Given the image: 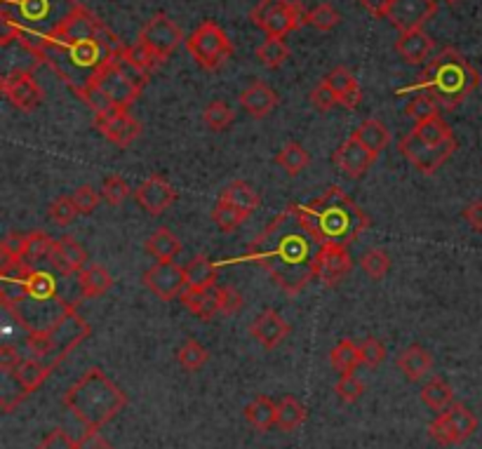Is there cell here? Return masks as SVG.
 Wrapping results in <instances>:
<instances>
[{
  "mask_svg": "<svg viewBox=\"0 0 482 449\" xmlns=\"http://www.w3.org/2000/svg\"><path fill=\"white\" fill-rule=\"evenodd\" d=\"M20 40L40 62L54 69L76 95L125 47L116 33H111L90 10L78 3L57 24H52L50 31L36 38L21 29Z\"/></svg>",
  "mask_w": 482,
  "mask_h": 449,
  "instance_id": "obj_1",
  "label": "cell"
},
{
  "mask_svg": "<svg viewBox=\"0 0 482 449\" xmlns=\"http://www.w3.org/2000/svg\"><path fill=\"white\" fill-rule=\"evenodd\" d=\"M328 243L315 231L303 205H287L245 254V262L262 266L270 280L287 295H299L318 280V266Z\"/></svg>",
  "mask_w": 482,
  "mask_h": 449,
  "instance_id": "obj_2",
  "label": "cell"
},
{
  "mask_svg": "<svg viewBox=\"0 0 482 449\" xmlns=\"http://www.w3.org/2000/svg\"><path fill=\"white\" fill-rule=\"evenodd\" d=\"M128 404V395L118 388L104 370L92 367L64 393V407L85 426V430H99L116 419Z\"/></svg>",
  "mask_w": 482,
  "mask_h": 449,
  "instance_id": "obj_3",
  "label": "cell"
},
{
  "mask_svg": "<svg viewBox=\"0 0 482 449\" xmlns=\"http://www.w3.org/2000/svg\"><path fill=\"white\" fill-rule=\"evenodd\" d=\"M303 207L322 240L337 247L348 250L370 226V217L339 187H329L320 198Z\"/></svg>",
  "mask_w": 482,
  "mask_h": 449,
  "instance_id": "obj_4",
  "label": "cell"
},
{
  "mask_svg": "<svg viewBox=\"0 0 482 449\" xmlns=\"http://www.w3.org/2000/svg\"><path fill=\"white\" fill-rule=\"evenodd\" d=\"M478 85H480V73L476 66L470 64L461 52L445 47L437 57L426 64L417 90L436 96L445 109H454L470 92H476Z\"/></svg>",
  "mask_w": 482,
  "mask_h": 449,
  "instance_id": "obj_5",
  "label": "cell"
},
{
  "mask_svg": "<svg viewBox=\"0 0 482 449\" xmlns=\"http://www.w3.org/2000/svg\"><path fill=\"white\" fill-rule=\"evenodd\" d=\"M146 80V73H142L139 69L129 64L128 59L122 57L120 50L116 59H111L109 64L96 71V76L92 78L90 83L96 85L102 92H106L111 102L116 104V109L129 111L132 104L137 102V96L142 95Z\"/></svg>",
  "mask_w": 482,
  "mask_h": 449,
  "instance_id": "obj_6",
  "label": "cell"
},
{
  "mask_svg": "<svg viewBox=\"0 0 482 449\" xmlns=\"http://www.w3.org/2000/svg\"><path fill=\"white\" fill-rule=\"evenodd\" d=\"M250 20L266 33V38H285L306 24V10L292 0H262L250 12Z\"/></svg>",
  "mask_w": 482,
  "mask_h": 449,
  "instance_id": "obj_7",
  "label": "cell"
},
{
  "mask_svg": "<svg viewBox=\"0 0 482 449\" xmlns=\"http://www.w3.org/2000/svg\"><path fill=\"white\" fill-rule=\"evenodd\" d=\"M187 50L203 69H217L233 54V43L217 21H203L187 38Z\"/></svg>",
  "mask_w": 482,
  "mask_h": 449,
  "instance_id": "obj_8",
  "label": "cell"
},
{
  "mask_svg": "<svg viewBox=\"0 0 482 449\" xmlns=\"http://www.w3.org/2000/svg\"><path fill=\"white\" fill-rule=\"evenodd\" d=\"M478 430V417L466 407V404L454 403L450 410H445L437 414V419L428 426V436L443 447L450 445L466 443L473 433Z\"/></svg>",
  "mask_w": 482,
  "mask_h": 449,
  "instance_id": "obj_9",
  "label": "cell"
},
{
  "mask_svg": "<svg viewBox=\"0 0 482 449\" xmlns=\"http://www.w3.org/2000/svg\"><path fill=\"white\" fill-rule=\"evenodd\" d=\"M184 43V33L165 12H155L139 31V46L146 47L158 62H165Z\"/></svg>",
  "mask_w": 482,
  "mask_h": 449,
  "instance_id": "obj_10",
  "label": "cell"
},
{
  "mask_svg": "<svg viewBox=\"0 0 482 449\" xmlns=\"http://www.w3.org/2000/svg\"><path fill=\"white\" fill-rule=\"evenodd\" d=\"M454 151H457V139H454V142L440 144V146L421 142L414 132H410V135L400 139V154L405 155L407 161L417 167L419 172L424 174H433L436 170H440L445 162L450 161Z\"/></svg>",
  "mask_w": 482,
  "mask_h": 449,
  "instance_id": "obj_11",
  "label": "cell"
},
{
  "mask_svg": "<svg viewBox=\"0 0 482 449\" xmlns=\"http://www.w3.org/2000/svg\"><path fill=\"white\" fill-rule=\"evenodd\" d=\"M144 285L162 302H174L187 289V273L179 263L158 262L144 273Z\"/></svg>",
  "mask_w": 482,
  "mask_h": 449,
  "instance_id": "obj_12",
  "label": "cell"
},
{
  "mask_svg": "<svg viewBox=\"0 0 482 449\" xmlns=\"http://www.w3.org/2000/svg\"><path fill=\"white\" fill-rule=\"evenodd\" d=\"M436 0H393L386 20L391 21V26H395L400 33H407L424 29L436 17Z\"/></svg>",
  "mask_w": 482,
  "mask_h": 449,
  "instance_id": "obj_13",
  "label": "cell"
},
{
  "mask_svg": "<svg viewBox=\"0 0 482 449\" xmlns=\"http://www.w3.org/2000/svg\"><path fill=\"white\" fill-rule=\"evenodd\" d=\"M3 92H5L7 102L12 104L14 109L24 111H36L43 104V87L36 83V78L29 71H12L3 78Z\"/></svg>",
  "mask_w": 482,
  "mask_h": 449,
  "instance_id": "obj_14",
  "label": "cell"
},
{
  "mask_svg": "<svg viewBox=\"0 0 482 449\" xmlns=\"http://www.w3.org/2000/svg\"><path fill=\"white\" fill-rule=\"evenodd\" d=\"M135 200L137 205L142 207L144 212L151 214V217H161L174 205V200H177V188L165 181L162 177H148L144 179L139 187L135 188Z\"/></svg>",
  "mask_w": 482,
  "mask_h": 449,
  "instance_id": "obj_15",
  "label": "cell"
},
{
  "mask_svg": "<svg viewBox=\"0 0 482 449\" xmlns=\"http://www.w3.org/2000/svg\"><path fill=\"white\" fill-rule=\"evenodd\" d=\"M95 125L104 135V139H109L113 146L120 148L132 146L139 139V135H142V125H139V121L129 111H116L111 116L95 118Z\"/></svg>",
  "mask_w": 482,
  "mask_h": 449,
  "instance_id": "obj_16",
  "label": "cell"
},
{
  "mask_svg": "<svg viewBox=\"0 0 482 449\" xmlns=\"http://www.w3.org/2000/svg\"><path fill=\"white\" fill-rule=\"evenodd\" d=\"M374 161H377V155H374L355 135L348 137L346 142L341 144L335 151V155H332V162H335L346 177H351V179H361V177H365L367 170L372 167Z\"/></svg>",
  "mask_w": 482,
  "mask_h": 449,
  "instance_id": "obj_17",
  "label": "cell"
},
{
  "mask_svg": "<svg viewBox=\"0 0 482 449\" xmlns=\"http://www.w3.org/2000/svg\"><path fill=\"white\" fill-rule=\"evenodd\" d=\"M250 334L252 339H257L259 346L266 348V351H273V348H278L285 339H287L289 325L278 311L266 308V311H262V313L252 320Z\"/></svg>",
  "mask_w": 482,
  "mask_h": 449,
  "instance_id": "obj_18",
  "label": "cell"
},
{
  "mask_svg": "<svg viewBox=\"0 0 482 449\" xmlns=\"http://www.w3.org/2000/svg\"><path fill=\"white\" fill-rule=\"evenodd\" d=\"M47 262L62 276H73V273H80L87 266V252L76 237L64 236L54 240V247H52Z\"/></svg>",
  "mask_w": 482,
  "mask_h": 449,
  "instance_id": "obj_19",
  "label": "cell"
},
{
  "mask_svg": "<svg viewBox=\"0 0 482 449\" xmlns=\"http://www.w3.org/2000/svg\"><path fill=\"white\" fill-rule=\"evenodd\" d=\"M433 50H436V43L424 29L400 33V38L395 40V52L411 66L428 64Z\"/></svg>",
  "mask_w": 482,
  "mask_h": 449,
  "instance_id": "obj_20",
  "label": "cell"
},
{
  "mask_svg": "<svg viewBox=\"0 0 482 449\" xmlns=\"http://www.w3.org/2000/svg\"><path fill=\"white\" fill-rule=\"evenodd\" d=\"M351 266H353V262H351V254H348L346 247L328 245L325 252H322L320 266H318V280L328 285V287H335L348 276Z\"/></svg>",
  "mask_w": 482,
  "mask_h": 449,
  "instance_id": "obj_21",
  "label": "cell"
},
{
  "mask_svg": "<svg viewBox=\"0 0 482 449\" xmlns=\"http://www.w3.org/2000/svg\"><path fill=\"white\" fill-rule=\"evenodd\" d=\"M240 106H243L252 118H266L270 116L273 109L278 106V95L273 87L257 80V83H252L247 90L240 92Z\"/></svg>",
  "mask_w": 482,
  "mask_h": 449,
  "instance_id": "obj_22",
  "label": "cell"
},
{
  "mask_svg": "<svg viewBox=\"0 0 482 449\" xmlns=\"http://www.w3.org/2000/svg\"><path fill=\"white\" fill-rule=\"evenodd\" d=\"M52 372H54V370L40 358H24L20 362V367L12 372V378L17 381L21 393L31 395V393H36L40 386L46 384Z\"/></svg>",
  "mask_w": 482,
  "mask_h": 449,
  "instance_id": "obj_23",
  "label": "cell"
},
{
  "mask_svg": "<svg viewBox=\"0 0 482 449\" xmlns=\"http://www.w3.org/2000/svg\"><path fill=\"white\" fill-rule=\"evenodd\" d=\"M179 299L188 313H193L198 320H203V322L214 320V318L221 313L214 289H188L187 287L184 292H181Z\"/></svg>",
  "mask_w": 482,
  "mask_h": 449,
  "instance_id": "obj_24",
  "label": "cell"
},
{
  "mask_svg": "<svg viewBox=\"0 0 482 449\" xmlns=\"http://www.w3.org/2000/svg\"><path fill=\"white\" fill-rule=\"evenodd\" d=\"M398 370L405 374L410 381H419V378H424L426 374L433 370V355L426 351L424 346H417V344H411L407 346L403 353L398 355Z\"/></svg>",
  "mask_w": 482,
  "mask_h": 449,
  "instance_id": "obj_25",
  "label": "cell"
},
{
  "mask_svg": "<svg viewBox=\"0 0 482 449\" xmlns=\"http://www.w3.org/2000/svg\"><path fill=\"white\" fill-rule=\"evenodd\" d=\"M245 419L259 433H269L270 428H278V403L266 395H259L245 407Z\"/></svg>",
  "mask_w": 482,
  "mask_h": 449,
  "instance_id": "obj_26",
  "label": "cell"
},
{
  "mask_svg": "<svg viewBox=\"0 0 482 449\" xmlns=\"http://www.w3.org/2000/svg\"><path fill=\"white\" fill-rule=\"evenodd\" d=\"M78 285L83 292V299H95V296L106 295L113 285V278L102 263H87L80 273H78Z\"/></svg>",
  "mask_w": 482,
  "mask_h": 449,
  "instance_id": "obj_27",
  "label": "cell"
},
{
  "mask_svg": "<svg viewBox=\"0 0 482 449\" xmlns=\"http://www.w3.org/2000/svg\"><path fill=\"white\" fill-rule=\"evenodd\" d=\"M219 200L221 203H229V205L238 207L240 212L252 214L259 207V193L247 184V181H231V184H226L219 193Z\"/></svg>",
  "mask_w": 482,
  "mask_h": 449,
  "instance_id": "obj_28",
  "label": "cell"
},
{
  "mask_svg": "<svg viewBox=\"0 0 482 449\" xmlns=\"http://www.w3.org/2000/svg\"><path fill=\"white\" fill-rule=\"evenodd\" d=\"M329 365H332V370H335L339 377L355 374L358 365H362L361 346L353 344L351 339H341L339 344H335V348L329 351Z\"/></svg>",
  "mask_w": 482,
  "mask_h": 449,
  "instance_id": "obj_29",
  "label": "cell"
},
{
  "mask_svg": "<svg viewBox=\"0 0 482 449\" xmlns=\"http://www.w3.org/2000/svg\"><path fill=\"white\" fill-rule=\"evenodd\" d=\"M217 263L210 262L207 257H193L184 266L187 273V287L188 289H214L217 283Z\"/></svg>",
  "mask_w": 482,
  "mask_h": 449,
  "instance_id": "obj_30",
  "label": "cell"
},
{
  "mask_svg": "<svg viewBox=\"0 0 482 449\" xmlns=\"http://www.w3.org/2000/svg\"><path fill=\"white\" fill-rule=\"evenodd\" d=\"M419 395H421V403L433 412H445L454 404V391H452V386L440 377H433L431 381H426Z\"/></svg>",
  "mask_w": 482,
  "mask_h": 449,
  "instance_id": "obj_31",
  "label": "cell"
},
{
  "mask_svg": "<svg viewBox=\"0 0 482 449\" xmlns=\"http://www.w3.org/2000/svg\"><path fill=\"white\" fill-rule=\"evenodd\" d=\"M146 252L158 262H174L181 254V240L168 229H161L146 240Z\"/></svg>",
  "mask_w": 482,
  "mask_h": 449,
  "instance_id": "obj_32",
  "label": "cell"
},
{
  "mask_svg": "<svg viewBox=\"0 0 482 449\" xmlns=\"http://www.w3.org/2000/svg\"><path fill=\"white\" fill-rule=\"evenodd\" d=\"M276 165L283 167V172L287 174V177H299V174L311 165V154L302 144L289 142L278 151Z\"/></svg>",
  "mask_w": 482,
  "mask_h": 449,
  "instance_id": "obj_33",
  "label": "cell"
},
{
  "mask_svg": "<svg viewBox=\"0 0 482 449\" xmlns=\"http://www.w3.org/2000/svg\"><path fill=\"white\" fill-rule=\"evenodd\" d=\"M306 417H309V410L295 395H283V400L278 403V428L285 433L302 428L306 424Z\"/></svg>",
  "mask_w": 482,
  "mask_h": 449,
  "instance_id": "obj_34",
  "label": "cell"
},
{
  "mask_svg": "<svg viewBox=\"0 0 482 449\" xmlns=\"http://www.w3.org/2000/svg\"><path fill=\"white\" fill-rule=\"evenodd\" d=\"M353 135L358 137L374 155H379L381 151L388 146V142H391V132H388V128H386L381 121H377V118H367L361 128L355 129Z\"/></svg>",
  "mask_w": 482,
  "mask_h": 449,
  "instance_id": "obj_35",
  "label": "cell"
},
{
  "mask_svg": "<svg viewBox=\"0 0 482 449\" xmlns=\"http://www.w3.org/2000/svg\"><path fill=\"white\" fill-rule=\"evenodd\" d=\"M411 132H414V135H417L421 142L433 144V146H440V144L454 142V139H457V137H454V132H452L450 125H447V122H445L440 116L431 118V121L417 122Z\"/></svg>",
  "mask_w": 482,
  "mask_h": 449,
  "instance_id": "obj_36",
  "label": "cell"
},
{
  "mask_svg": "<svg viewBox=\"0 0 482 449\" xmlns=\"http://www.w3.org/2000/svg\"><path fill=\"white\" fill-rule=\"evenodd\" d=\"M207 360H210V351L200 346L195 339H187L177 351V362L184 372H198L207 365Z\"/></svg>",
  "mask_w": 482,
  "mask_h": 449,
  "instance_id": "obj_37",
  "label": "cell"
},
{
  "mask_svg": "<svg viewBox=\"0 0 482 449\" xmlns=\"http://www.w3.org/2000/svg\"><path fill=\"white\" fill-rule=\"evenodd\" d=\"M405 116L411 118V121H414V125H417V122L431 121V118L440 116V102H437L433 95H426V92H421V95H417L414 99H410V102H407Z\"/></svg>",
  "mask_w": 482,
  "mask_h": 449,
  "instance_id": "obj_38",
  "label": "cell"
},
{
  "mask_svg": "<svg viewBox=\"0 0 482 449\" xmlns=\"http://www.w3.org/2000/svg\"><path fill=\"white\" fill-rule=\"evenodd\" d=\"M289 57V47L285 46L283 38H266L262 46L257 47L259 64H264L266 69H278L283 66Z\"/></svg>",
  "mask_w": 482,
  "mask_h": 449,
  "instance_id": "obj_39",
  "label": "cell"
},
{
  "mask_svg": "<svg viewBox=\"0 0 482 449\" xmlns=\"http://www.w3.org/2000/svg\"><path fill=\"white\" fill-rule=\"evenodd\" d=\"M247 217H250V214L240 212L238 207L229 205V203H221V200H219L217 205H214V210H212L214 224L219 226V231H221V233L238 231L240 226L245 224V219H247Z\"/></svg>",
  "mask_w": 482,
  "mask_h": 449,
  "instance_id": "obj_40",
  "label": "cell"
},
{
  "mask_svg": "<svg viewBox=\"0 0 482 449\" xmlns=\"http://www.w3.org/2000/svg\"><path fill=\"white\" fill-rule=\"evenodd\" d=\"M54 247V240L47 236L46 231H33L26 233V247H24V262L36 263L40 259H50V252Z\"/></svg>",
  "mask_w": 482,
  "mask_h": 449,
  "instance_id": "obj_41",
  "label": "cell"
},
{
  "mask_svg": "<svg viewBox=\"0 0 482 449\" xmlns=\"http://www.w3.org/2000/svg\"><path fill=\"white\" fill-rule=\"evenodd\" d=\"M78 96H80V99H83V102L87 104L92 111H95V118L111 116V113L120 111V109H116V104L111 102L106 92H102L99 87H96V85H92V83L85 85L83 90L78 92Z\"/></svg>",
  "mask_w": 482,
  "mask_h": 449,
  "instance_id": "obj_42",
  "label": "cell"
},
{
  "mask_svg": "<svg viewBox=\"0 0 482 449\" xmlns=\"http://www.w3.org/2000/svg\"><path fill=\"white\" fill-rule=\"evenodd\" d=\"M203 121H205L207 128L214 129V132H224V129H229L233 122H236V113H233L229 104L212 102L203 111Z\"/></svg>",
  "mask_w": 482,
  "mask_h": 449,
  "instance_id": "obj_43",
  "label": "cell"
},
{
  "mask_svg": "<svg viewBox=\"0 0 482 449\" xmlns=\"http://www.w3.org/2000/svg\"><path fill=\"white\" fill-rule=\"evenodd\" d=\"M306 24L318 29V31H332L341 24V14L329 3H320L313 10H306Z\"/></svg>",
  "mask_w": 482,
  "mask_h": 449,
  "instance_id": "obj_44",
  "label": "cell"
},
{
  "mask_svg": "<svg viewBox=\"0 0 482 449\" xmlns=\"http://www.w3.org/2000/svg\"><path fill=\"white\" fill-rule=\"evenodd\" d=\"M129 184L122 179L120 174H111L102 184V200L111 207H120L129 198Z\"/></svg>",
  "mask_w": 482,
  "mask_h": 449,
  "instance_id": "obj_45",
  "label": "cell"
},
{
  "mask_svg": "<svg viewBox=\"0 0 482 449\" xmlns=\"http://www.w3.org/2000/svg\"><path fill=\"white\" fill-rule=\"evenodd\" d=\"M361 266L372 280H381V278L391 270V257H388L384 250H379V247H372V250H367L365 254H362Z\"/></svg>",
  "mask_w": 482,
  "mask_h": 449,
  "instance_id": "obj_46",
  "label": "cell"
},
{
  "mask_svg": "<svg viewBox=\"0 0 482 449\" xmlns=\"http://www.w3.org/2000/svg\"><path fill=\"white\" fill-rule=\"evenodd\" d=\"M122 57L128 59L129 64L135 66V69H139L142 73H146V76H151V73L158 69V64H162V62H158V59H155L154 54L146 50V47L139 46V43L132 47H128V46L122 47Z\"/></svg>",
  "mask_w": 482,
  "mask_h": 449,
  "instance_id": "obj_47",
  "label": "cell"
},
{
  "mask_svg": "<svg viewBox=\"0 0 482 449\" xmlns=\"http://www.w3.org/2000/svg\"><path fill=\"white\" fill-rule=\"evenodd\" d=\"M322 83H328L332 90H335V95L344 96L346 92H351L358 85V80H355V76L351 71H348L346 66H337V69H332V71L325 76V80Z\"/></svg>",
  "mask_w": 482,
  "mask_h": 449,
  "instance_id": "obj_48",
  "label": "cell"
},
{
  "mask_svg": "<svg viewBox=\"0 0 482 449\" xmlns=\"http://www.w3.org/2000/svg\"><path fill=\"white\" fill-rule=\"evenodd\" d=\"M214 295H217L221 313L233 315L243 308V295H240L236 287H229V285H214Z\"/></svg>",
  "mask_w": 482,
  "mask_h": 449,
  "instance_id": "obj_49",
  "label": "cell"
},
{
  "mask_svg": "<svg viewBox=\"0 0 482 449\" xmlns=\"http://www.w3.org/2000/svg\"><path fill=\"white\" fill-rule=\"evenodd\" d=\"M335 393L344 403H355V400H361L365 395V384L355 374H346V377H341L337 381Z\"/></svg>",
  "mask_w": 482,
  "mask_h": 449,
  "instance_id": "obj_50",
  "label": "cell"
},
{
  "mask_svg": "<svg viewBox=\"0 0 482 449\" xmlns=\"http://www.w3.org/2000/svg\"><path fill=\"white\" fill-rule=\"evenodd\" d=\"M78 214L80 212H78V207H76V203H73V198H66V195L57 198L50 205V219L59 226H69L71 221H76Z\"/></svg>",
  "mask_w": 482,
  "mask_h": 449,
  "instance_id": "obj_51",
  "label": "cell"
},
{
  "mask_svg": "<svg viewBox=\"0 0 482 449\" xmlns=\"http://www.w3.org/2000/svg\"><path fill=\"white\" fill-rule=\"evenodd\" d=\"M361 358H362V365L379 367L386 360L384 341L377 339V337H367V339L361 344Z\"/></svg>",
  "mask_w": 482,
  "mask_h": 449,
  "instance_id": "obj_52",
  "label": "cell"
},
{
  "mask_svg": "<svg viewBox=\"0 0 482 449\" xmlns=\"http://www.w3.org/2000/svg\"><path fill=\"white\" fill-rule=\"evenodd\" d=\"M24 247L26 236H21V233H10V236L0 243V257H3V262H24Z\"/></svg>",
  "mask_w": 482,
  "mask_h": 449,
  "instance_id": "obj_53",
  "label": "cell"
},
{
  "mask_svg": "<svg viewBox=\"0 0 482 449\" xmlns=\"http://www.w3.org/2000/svg\"><path fill=\"white\" fill-rule=\"evenodd\" d=\"M311 104H313L315 111L325 113V111L335 109L337 104H339V96L335 95V90L328 83H320L311 90Z\"/></svg>",
  "mask_w": 482,
  "mask_h": 449,
  "instance_id": "obj_54",
  "label": "cell"
},
{
  "mask_svg": "<svg viewBox=\"0 0 482 449\" xmlns=\"http://www.w3.org/2000/svg\"><path fill=\"white\" fill-rule=\"evenodd\" d=\"M73 203H76L78 212L80 214H92L102 203V193H96L92 187H80L76 193H73Z\"/></svg>",
  "mask_w": 482,
  "mask_h": 449,
  "instance_id": "obj_55",
  "label": "cell"
},
{
  "mask_svg": "<svg viewBox=\"0 0 482 449\" xmlns=\"http://www.w3.org/2000/svg\"><path fill=\"white\" fill-rule=\"evenodd\" d=\"M38 449H76V440H73L66 430L57 428L50 430V433L40 440Z\"/></svg>",
  "mask_w": 482,
  "mask_h": 449,
  "instance_id": "obj_56",
  "label": "cell"
},
{
  "mask_svg": "<svg viewBox=\"0 0 482 449\" xmlns=\"http://www.w3.org/2000/svg\"><path fill=\"white\" fill-rule=\"evenodd\" d=\"M0 29H3V31H0V46L3 47L10 46L12 40H20L21 26H20V21L12 20L10 14H3V20H0Z\"/></svg>",
  "mask_w": 482,
  "mask_h": 449,
  "instance_id": "obj_57",
  "label": "cell"
},
{
  "mask_svg": "<svg viewBox=\"0 0 482 449\" xmlns=\"http://www.w3.org/2000/svg\"><path fill=\"white\" fill-rule=\"evenodd\" d=\"M21 360H24V358H21L20 351H17L14 346H10V344L0 346V370H3L5 374H12L14 370L20 367Z\"/></svg>",
  "mask_w": 482,
  "mask_h": 449,
  "instance_id": "obj_58",
  "label": "cell"
},
{
  "mask_svg": "<svg viewBox=\"0 0 482 449\" xmlns=\"http://www.w3.org/2000/svg\"><path fill=\"white\" fill-rule=\"evenodd\" d=\"M463 219L476 233H482V200H473L463 207Z\"/></svg>",
  "mask_w": 482,
  "mask_h": 449,
  "instance_id": "obj_59",
  "label": "cell"
},
{
  "mask_svg": "<svg viewBox=\"0 0 482 449\" xmlns=\"http://www.w3.org/2000/svg\"><path fill=\"white\" fill-rule=\"evenodd\" d=\"M76 449H113L96 430H85V436L76 443Z\"/></svg>",
  "mask_w": 482,
  "mask_h": 449,
  "instance_id": "obj_60",
  "label": "cell"
},
{
  "mask_svg": "<svg viewBox=\"0 0 482 449\" xmlns=\"http://www.w3.org/2000/svg\"><path fill=\"white\" fill-rule=\"evenodd\" d=\"M362 7H365L367 12L374 14V17H379V20H386L388 17V10H391L393 0H358Z\"/></svg>",
  "mask_w": 482,
  "mask_h": 449,
  "instance_id": "obj_61",
  "label": "cell"
},
{
  "mask_svg": "<svg viewBox=\"0 0 482 449\" xmlns=\"http://www.w3.org/2000/svg\"><path fill=\"white\" fill-rule=\"evenodd\" d=\"M362 102V90H361V85H355L353 90L346 92V95L341 96L339 104L341 106H346V109H358Z\"/></svg>",
  "mask_w": 482,
  "mask_h": 449,
  "instance_id": "obj_62",
  "label": "cell"
},
{
  "mask_svg": "<svg viewBox=\"0 0 482 449\" xmlns=\"http://www.w3.org/2000/svg\"><path fill=\"white\" fill-rule=\"evenodd\" d=\"M447 3H450V5H457V3H461V0H447Z\"/></svg>",
  "mask_w": 482,
  "mask_h": 449,
  "instance_id": "obj_63",
  "label": "cell"
}]
</instances>
